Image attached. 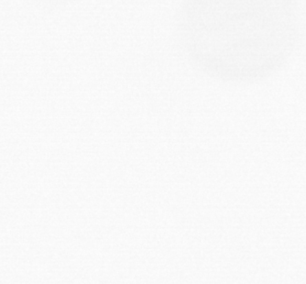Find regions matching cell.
I'll return each mask as SVG.
<instances>
[{"label":"cell","mask_w":306,"mask_h":284,"mask_svg":"<svg viewBox=\"0 0 306 284\" xmlns=\"http://www.w3.org/2000/svg\"><path fill=\"white\" fill-rule=\"evenodd\" d=\"M39 6L50 9V10H60L72 6L76 0H34Z\"/></svg>","instance_id":"1"}]
</instances>
